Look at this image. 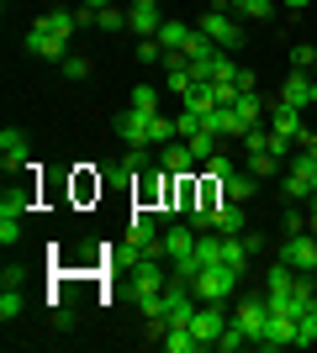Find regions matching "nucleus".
<instances>
[{
	"mask_svg": "<svg viewBox=\"0 0 317 353\" xmlns=\"http://www.w3.org/2000/svg\"><path fill=\"white\" fill-rule=\"evenodd\" d=\"M238 269L233 264H206V269H196V280H191V290H196V301H227V295L238 290Z\"/></svg>",
	"mask_w": 317,
	"mask_h": 353,
	"instance_id": "f257e3e1",
	"label": "nucleus"
},
{
	"mask_svg": "<svg viewBox=\"0 0 317 353\" xmlns=\"http://www.w3.org/2000/svg\"><path fill=\"white\" fill-rule=\"evenodd\" d=\"M196 27L206 32V37H211V43H217V48H227V53L249 43V37H243V21H238V16H233V11H227V6H217V11H206V16H201V21H196Z\"/></svg>",
	"mask_w": 317,
	"mask_h": 353,
	"instance_id": "f03ea898",
	"label": "nucleus"
},
{
	"mask_svg": "<svg viewBox=\"0 0 317 353\" xmlns=\"http://www.w3.org/2000/svg\"><path fill=\"white\" fill-rule=\"evenodd\" d=\"M159 43H164L169 53L196 59V53H206V48H211V37H206L201 27H185V21H164V27H159Z\"/></svg>",
	"mask_w": 317,
	"mask_h": 353,
	"instance_id": "7ed1b4c3",
	"label": "nucleus"
},
{
	"mask_svg": "<svg viewBox=\"0 0 317 353\" xmlns=\"http://www.w3.org/2000/svg\"><path fill=\"white\" fill-rule=\"evenodd\" d=\"M227 322H233V316H222V301H201L196 316H191V332L201 338V348H217V338H222Z\"/></svg>",
	"mask_w": 317,
	"mask_h": 353,
	"instance_id": "20e7f679",
	"label": "nucleus"
},
{
	"mask_svg": "<svg viewBox=\"0 0 317 353\" xmlns=\"http://www.w3.org/2000/svg\"><path fill=\"white\" fill-rule=\"evenodd\" d=\"M280 264H291L296 274H317V237L312 232H296L280 243Z\"/></svg>",
	"mask_w": 317,
	"mask_h": 353,
	"instance_id": "39448f33",
	"label": "nucleus"
},
{
	"mask_svg": "<svg viewBox=\"0 0 317 353\" xmlns=\"http://www.w3.org/2000/svg\"><path fill=\"white\" fill-rule=\"evenodd\" d=\"M233 322L249 332V343H259L265 338V322H270V301L265 295H243L238 306H233Z\"/></svg>",
	"mask_w": 317,
	"mask_h": 353,
	"instance_id": "423d86ee",
	"label": "nucleus"
},
{
	"mask_svg": "<svg viewBox=\"0 0 317 353\" xmlns=\"http://www.w3.org/2000/svg\"><path fill=\"white\" fill-rule=\"evenodd\" d=\"M111 127H117V137H122L127 148H148V143H153V117H148V111H133V105H127Z\"/></svg>",
	"mask_w": 317,
	"mask_h": 353,
	"instance_id": "0eeeda50",
	"label": "nucleus"
},
{
	"mask_svg": "<svg viewBox=\"0 0 317 353\" xmlns=\"http://www.w3.org/2000/svg\"><path fill=\"white\" fill-rule=\"evenodd\" d=\"M159 169H164V174H175V179H191L201 163H196V153H191V143H185V137H175V143H164V153H159Z\"/></svg>",
	"mask_w": 317,
	"mask_h": 353,
	"instance_id": "6e6552de",
	"label": "nucleus"
},
{
	"mask_svg": "<svg viewBox=\"0 0 317 353\" xmlns=\"http://www.w3.org/2000/svg\"><path fill=\"white\" fill-rule=\"evenodd\" d=\"M211 227H217V232L222 237H243L249 232V216H243V201H211Z\"/></svg>",
	"mask_w": 317,
	"mask_h": 353,
	"instance_id": "1a4fd4ad",
	"label": "nucleus"
},
{
	"mask_svg": "<svg viewBox=\"0 0 317 353\" xmlns=\"http://www.w3.org/2000/svg\"><path fill=\"white\" fill-rule=\"evenodd\" d=\"M169 285V274H164V264H159V259H148V253H143V259H133V295H159Z\"/></svg>",
	"mask_w": 317,
	"mask_h": 353,
	"instance_id": "9d476101",
	"label": "nucleus"
},
{
	"mask_svg": "<svg viewBox=\"0 0 317 353\" xmlns=\"http://www.w3.org/2000/svg\"><path fill=\"white\" fill-rule=\"evenodd\" d=\"M127 27H133V37H159V27H164L159 0H133L127 6Z\"/></svg>",
	"mask_w": 317,
	"mask_h": 353,
	"instance_id": "9b49d317",
	"label": "nucleus"
},
{
	"mask_svg": "<svg viewBox=\"0 0 317 353\" xmlns=\"http://www.w3.org/2000/svg\"><path fill=\"white\" fill-rule=\"evenodd\" d=\"M254 348H265V353H275V348H296V316H275V311H270L265 338H259Z\"/></svg>",
	"mask_w": 317,
	"mask_h": 353,
	"instance_id": "f8f14e48",
	"label": "nucleus"
},
{
	"mask_svg": "<svg viewBox=\"0 0 317 353\" xmlns=\"http://www.w3.org/2000/svg\"><path fill=\"white\" fill-rule=\"evenodd\" d=\"M21 48H27L32 59H53V63H64V59H69V43H64V37H53V32H43V27H32Z\"/></svg>",
	"mask_w": 317,
	"mask_h": 353,
	"instance_id": "ddd939ff",
	"label": "nucleus"
},
{
	"mask_svg": "<svg viewBox=\"0 0 317 353\" xmlns=\"http://www.w3.org/2000/svg\"><path fill=\"white\" fill-rule=\"evenodd\" d=\"M280 105H291V111H307V105H312V74L291 69V79L280 85Z\"/></svg>",
	"mask_w": 317,
	"mask_h": 353,
	"instance_id": "4468645a",
	"label": "nucleus"
},
{
	"mask_svg": "<svg viewBox=\"0 0 317 353\" xmlns=\"http://www.w3.org/2000/svg\"><path fill=\"white\" fill-rule=\"evenodd\" d=\"M0 163H6V174L27 169V137L16 132V127H6V132H0Z\"/></svg>",
	"mask_w": 317,
	"mask_h": 353,
	"instance_id": "2eb2a0df",
	"label": "nucleus"
},
{
	"mask_svg": "<svg viewBox=\"0 0 317 353\" xmlns=\"http://www.w3.org/2000/svg\"><path fill=\"white\" fill-rule=\"evenodd\" d=\"M37 27L69 43V37H75V27H85V16H79V11H48V16H37Z\"/></svg>",
	"mask_w": 317,
	"mask_h": 353,
	"instance_id": "dca6fc26",
	"label": "nucleus"
},
{
	"mask_svg": "<svg viewBox=\"0 0 317 353\" xmlns=\"http://www.w3.org/2000/svg\"><path fill=\"white\" fill-rule=\"evenodd\" d=\"M270 127H275V132H280V137H296V143H302V111H291V105H280V101H275V111H270Z\"/></svg>",
	"mask_w": 317,
	"mask_h": 353,
	"instance_id": "f3484780",
	"label": "nucleus"
},
{
	"mask_svg": "<svg viewBox=\"0 0 317 353\" xmlns=\"http://www.w3.org/2000/svg\"><path fill=\"white\" fill-rule=\"evenodd\" d=\"M180 101H185V111H196V117H206V111H217V105H222V101H217V85H191Z\"/></svg>",
	"mask_w": 317,
	"mask_h": 353,
	"instance_id": "a211bd4d",
	"label": "nucleus"
},
{
	"mask_svg": "<svg viewBox=\"0 0 317 353\" xmlns=\"http://www.w3.org/2000/svg\"><path fill=\"white\" fill-rule=\"evenodd\" d=\"M227 11L238 16V21H270L275 0H227Z\"/></svg>",
	"mask_w": 317,
	"mask_h": 353,
	"instance_id": "6ab92c4d",
	"label": "nucleus"
},
{
	"mask_svg": "<svg viewBox=\"0 0 317 353\" xmlns=\"http://www.w3.org/2000/svg\"><path fill=\"white\" fill-rule=\"evenodd\" d=\"M196 264L201 269H206V264H222V232H217V227L196 237Z\"/></svg>",
	"mask_w": 317,
	"mask_h": 353,
	"instance_id": "aec40b11",
	"label": "nucleus"
},
{
	"mask_svg": "<svg viewBox=\"0 0 317 353\" xmlns=\"http://www.w3.org/2000/svg\"><path fill=\"white\" fill-rule=\"evenodd\" d=\"M185 143H191V153H196V163H211V159H217V153H222V137H217V132H206V127H201L196 137H185Z\"/></svg>",
	"mask_w": 317,
	"mask_h": 353,
	"instance_id": "412c9836",
	"label": "nucleus"
},
{
	"mask_svg": "<svg viewBox=\"0 0 317 353\" xmlns=\"http://www.w3.org/2000/svg\"><path fill=\"white\" fill-rule=\"evenodd\" d=\"M254 185H259L254 174H243V169H233V174L222 179V195H227V201H249V195H254Z\"/></svg>",
	"mask_w": 317,
	"mask_h": 353,
	"instance_id": "4be33fe9",
	"label": "nucleus"
},
{
	"mask_svg": "<svg viewBox=\"0 0 317 353\" xmlns=\"http://www.w3.org/2000/svg\"><path fill=\"white\" fill-rule=\"evenodd\" d=\"M291 285H296V269L291 264H275L270 274H265V295H291Z\"/></svg>",
	"mask_w": 317,
	"mask_h": 353,
	"instance_id": "5701e85b",
	"label": "nucleus"
},
{
	"mask_svg": "<svg viewBox=\"0 0 317 353\" xmlns=\"http://www.w3.org/2000/svg\"><path fill=\"white\" fill-rule=\"evenodd\" d=\"M249 174L265 185L270 174H280V159H275V153H249Z\"/></svg>",
	"mask_w": 317,
	"mask_h": 353,
	"instance_id": "b1692460",
	"label": "nucleus"
},
{
	"mask_svg": "<svg viewBox=\"0 0 317 353\" xmlns=\"http://www.w3.org/2000/svg\"><path fill=\"white\" fill-rule=\"evenodd\" d=\"M127 105H133V111L159 117V90H153V85H133V101H127Z\"/></svg>",
	"mask_w": 317,
	"mask_h": 353,
	"instance_id": "393cba45",
	"label": "nucleus"
},
{
	"mask_svg": "<svg viewBox=\"0 0 317 353\" xmlns=\"http://www.w3.org/2000/svg\"><path fill=\"white\" fill-rule=\"evenodd\" d=\"M238 348H249V332H243L238 322H227L222 338H217V353H238Z\"/></svg>",
	"mask_w": 317,
	"mask_h": 353,
	"instance_id": "a878e982",
	"label": "nucleus"
},
{
	"mask_svg": "<svg viewBox=\"0 0 317 353\" xmlns=\"http://www.w3.org/2000/svg\"><path fill=\"white\" fill-rule=\"evenodd\" d=\"M122 174H127V179L148 174V148H127V153H122Z\"/></svg>",
	"mask_w": 317,
	"mask_h": 353,
	"instance_id": "bb28decb",
	"label": "nucleus"
},
{
	"mask_svg": "<svg viewBox=\"0 0 317 353\" xmlns=\"http://www.w3.org/2000/svg\"><path fill=\"white\" fill-rule=\"evenodd\" d=\"M312 343H317V306L296 316V348H312Z\"/></svg>",
	"mask_w": 317,
	"mask_h": 353,
	"instance_id": "cd10ccee",
	"label": "nucleus"
},
{
	"mask_svg": "<svg viewBox=\"0 0 317 353\" xmlns=\"http://www.w3.org/2000/svg\"><path fill=\"white\" fill-rule=\"evenodd\" d=\"M0 243H6V248L21 243V211H0Z\"/></svg>",
	"mask_w": 317,
	"mask_h": 353,
	"instance_id": "c85d7f7f",
	"label": "nucleus"
},
{
	"mask_svg": "<svg viewBox=\"0 0 317 353\" xmlns=\"http://www.w3.org/2000/svg\"><path fill=\"white\" fill-rule=\"evenodd\" d=\"M16 316H21V290L6 285V290H0V322H16Z\"/></svg>",
	"mask_w": 317,
	"mask_h": 353,
	"instance_id": "c756f323",
	"label": "nucleus"
},
{
	"mask_svg": "<svg viewBox=\"0 0 317 353\" xmlns=\"http://www.w3.org/2000/svg\"><path fill=\"white\" fill-rule=\"evenodd\" d=\"M137 63H164V43L159 37H137Z\"/></svg>",
	"mask_w": 317,
	"mask_h": 353,
	"instance_id": "7c9ffc66",
	"label": "nucleus"
},
{
	"mask_svg": "<svg viewBox=\"0 0 317 353\" xmlns=\"http://www.w3.org/2000/svg\"><path fill=\"white\" fill-rule=\"evenodd\" d=\"M312 63H317V48H312V43H296V48H291V69L312 74Z\"/></svg>",
	"mask_w": 317,
	"mask_h": 353,
	"instance_id": "2f4dec72",
	"label": "nucleus"
},
{
	"mask_svg": "<svg viewBox=\"0 0 317 353\" xmlns=\"http://www.w3.org/2000/svg\"><path fill=\"white\" fill-rule=\"evenodd\" d=\"M243 148H249V153H265V148H270V127H265V121L249 127V132H243Z\"/></svg>",
	"mask_w": 317,
	"mask_h": 353,
	"instance_id": "473e14b6",
	"label": "nucleus"
},
{
	"mask_svg": "<svg viewBox=\"0 0 317 353\" xmlns=\"http://www.w3.org/2000/svg\"><path fill=\"white\" fill-rule=\"evenodd\" d=\"M201 169H206V179H217V185H222V179L233 174V169H238V163L227 159V153H217V159H211V163H201Z\"/></svg>",
	"mask_w": 317,
	"mask_h": 353,
	"instance_id": "72a5a7b5",
	"label": "nucleus"
},
{
	"mask_svg": "<svg viewBox=\"0 0 317 353\" xmlns=\"http://www.w3.org/2000/svg\"><path fill=\"white\" fill-rule=\"evenodd\" d=\"M95 21H101V32H122V27H127V11L106 6V11H95Z\"/></svg>",
	"mask_w": 317,
	"mask_h": 353,
	"instance_id": "f704fd0d",
	"label": "nucleus"
},
{
	"mask_svg": "<svg viewBox=\"0 0 317 353\" xmlns=\"http://www.w3.org/2000/svg\"><path fill=\"white\" fill-rule=\"evenodd\" d=\"M64 74H69V79H85V74H90V59H79V53H69V59H64Z\"/></svg>",
	"mask_w": 317,
	"mask_h": 353,
	"instance_id": "c9c22d12",
	"label": "nucleus"
},
{
	"mask_svg": "<svg viewBox=\"0 0 317 353\" xmlns=\"http://www.w3.org/2000/svg\"><path fill=\"white\" fill-rule=\"evenodd\" d=\"M280 227H286V237H296V232H307V216H302V211H286Z\"/></svg>",
	"mask_w": 317,
	"mask_h": 353,
	"instance_id": "e433bc0d",
	"label": "nucleus"
},
{
	"mask_svg": "<svg viewBox=\"0 0 317 353\" xmlns=\"http://www.w3.org/2000/svg\"><path fill=\"white\" fill-rule=\"evenodd\" d=\"M307 232L317 237V195H312V206H307Z\"/></svg>",
	"mask_w": 317,
	"mask_h": 353,
	"instance_id": "4c0bfd02",
	"label": "nucleus"
},
{
	"mask_svg": "<svg viewBox=\"0 0 317 353\" xmlns=\"http://www.w3.org/2000/svg\"><path fill=\"white\" fill-rule=\"evenodd\" d=\"M106 6H111V0H85V11H106Z\"/></svg>",
	"mask_w": 317,
	"mask_h": 353,
	"instance_id": "58836bf2",
	"label": "nucleus"
},
{
	"mask_svg": "<svg viewBox=\"0 0 317 353\" xmlns=\"http://www.w3.org/2000/svg\"><path fill=\"white\" fill-rule=\"evenodd\" d=\"M286 6H291V11H307V6H312V0H286Z\"/></svg>",
	"mask_w": 317,
	"mask_h": 353,
	"instance_id": "ea45409f",
	"label": "nucleus"
},
{
	"mask_svg": "<svg viewBox=\"0 0 317 353\" xmlns=\"http://www.w3.org/2000/svg\"><path fill=\"white\" fill-rule=\"evenodd\" d=\"M307 153H312V159H317V137H312V143H307Z\"/></svg>",
	"mask_w": 317,
	"mask_h": 353,
	"instance_id": "a19ab883",
	"label": "nucleus"
},
{
	"mask_svg": "<svg viewBox=\"0 0 317 353\" xmlns=\"http://www.w3.org/2000/svg\"><path fill=\"white\" fill-rule=\"evenodd\" d=\"M312 105H317V79H312Z\"/></svg>",
	"mask_w": 317,
	"mask_h": 353,
	"instance_id": "79ce46f5",
	"label": "nucleus"
},
{
	"mask_svg": "<svg viewBox=\"0 0 317 353\" xmlns=\"http://www.w3.org/2000/svg\"><path fill=\"white\" fill-rule=\"evenodd\" d=\"M222 6H227V0H222Z\"/></svg>",
	"mask_w": 317,
	"mask_h": 353,
	"instance_id": "37998d69",
	"label": "nucleus"
}]
</instances>
